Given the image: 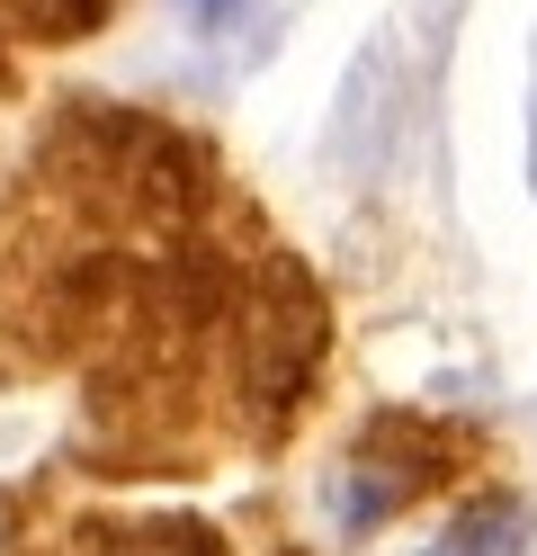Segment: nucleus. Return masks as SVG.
<instances>
[{"label":"nucleus","mask_w":537,"mask_h":556,"mask_svg":"<svg viewBox=\"0 0 537 556\" xmlns=\"http://www.w3.org/2000/svg\"><path fill=\"white\" fill-rule=\"evenodd\" d=\"M27 27H46V37H81V27L107 18V0H18Z\"/></svg>","instance_id":"20e7f679"},{"label":"nucleus","mask_w":537,"mask_h":556,"mask_svg":"<svg viewBox=\"0 0 537 556\" xmlns=\"http://www.w3.org/2000/svg\"><path fill=\"white\" fill-rule=\"evenodd\" d=\"M528 189H537V99H528Z\"/></svg>","instance_id":"0eeeda50"},{"label":"nucleus","mask_w":537,"mask_h":556,"mask_svg":"<svg viewBox=\"0 0 537 556\" xmlns=\"http://www.w3.org/2000/svg\"><path fill=\"white\" fill-rule=\"evenodd\" d=\"M520 547H528V503H520V494H475V503L439 530L430 556H520Z\"/></svg>","instance_id":"7ed1b4c3"},{"label":"nucleus","mask_w":537,"mask_h":556,"mask_svg":"<svg viewBox=\"0 0 537 556\" xmlns=\"http://www.w3.org/2000/svg\"><path fill=\"white\" fill-rule=\"evenodd\" d=\"M242 10H251V0H179V18H189V27H206V37H225Z\"/></svg>","instance_id":"423d86ee"},{"label":"nucleus","mask_w":537,"mask_h":556,"mask_svg":"<svg viewBox=\"0 0 537 556\" xmlns=\"http://www.w3.org/2000/svg\"><path fill=\"white\" fill-rule=\"evenodd\" d=\"M439 476H448V440L394 413V422L368 431V448H358L349 467H332V511H341V530H376V520H394L412 494H430Z\"/></svg>","instance_id":"f03ea898"},{"label":"nucleus","mask_w":537,"mask_h":556,"mask_svg":"<svg viewBox=\"0 0 537 556\" xmlns=\"http://www.w3.org/2000/svg\"><path fill=\"white\" fill-rule=\"evenodd\" d=\"M242 359H251V395H260L269 413H286L305 395V377L322 359V296H314V278H296V269L260 278L251 324H242Z\"/></svg>","instance_id":"f257e3e1"},{"label":"nucleus","mask_w":537,"mask_h":556,"mask_svg":"<svg viewBox=\"0 0 537 556\" xmlns=\"http://www.w3.org/2000/svg\"><path fill=\"white\" fill-rule=\"evenodd\" d=\"M107 556H215L206 530H153V547H107Z\"/></svg>","instance_id":"39448f33"}]
</instances>
